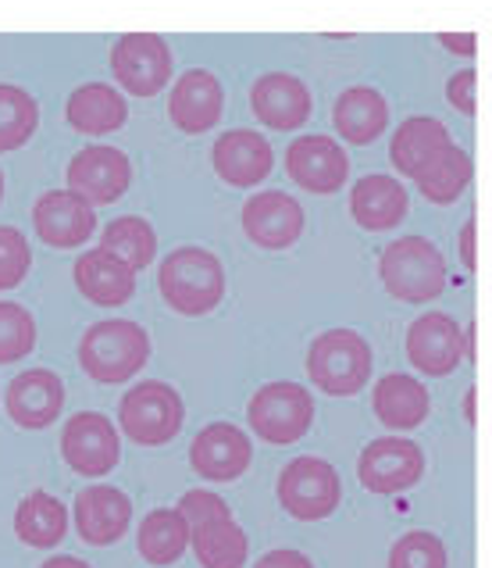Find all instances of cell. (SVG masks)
<instances>
[{
	"label": "cell",
	"mask_w": 492,
	"mask_h": 568,
	"mask_svg": "<svg viewBox=\"0 0 492 568\" xmlns=\"http://www.w3.org/2000/svg\"><path fill=\"white\" fill-rule=\"evenodd\" d=\"M254 568H315V561H310L304 550H293V547H275L268 550V555H260L254 561Z\"/></svg>",
	"instance_id": "f35d334b"
},
{
	"label": "cell",
	"mask_w": 492,
	"mask_h": 568,
	"mask_svg": "<svg viewBox=\"0 0 492 568\" xmlns=\"http://www.w3.org/2000/svg\"><path fill=\"white\" fill-rule=\"evenodd\" d=\"M250 111L260 125L275 129V133H297L315 115V97L300 75L265 72L250 87Z\"/></svg>",
	"instance_id": "5bb4252c"
},
{
	"label": "cell",
	"mask_w": 492,
	"mask_h": 568,
	"mask_svg": "<svg viewBox=\"0 0 492 568\" xmlns=\"http://www.w3.org/2000/svg\"><path fill=\"white\" fill-rule=\"evenodd\" d=\"M332 125L350 148H368L389 129V104L375 87H350L336 97Z\"/></svg>",
	"instance_id": "484cf974"
},
{
	"label": "cell",
	"mask_w": 492,
	"mask_h": 568,
	"mask_svg": "<svg viewBox=\"0 0 492 568\" xmlns=\"http://www.w3.org/2000/svg\"><path fill=\"white\" fill-rule=\"evenodd\" d=\"M40 129V104L29 90L0 83V154L22 151Z\"/></svg>",
	"instance_id": "d6a6232c"
},
{
	"label": "cell",
	"mask_w": 492,
	"mask_h": 568,
	"mask_svg": "<svg viewBox=\"0 0 492 568\" xmlns=\"http://www.w3.org/2000/svg\"><path fill=\"white\" fill-rule=\"evenodd\" d=\"M439 43L447 47L450 54H461V58H474V51H479L474 32H439Z\"/></svg>",
	"instance_id": "ab89813d"
},
{
	"label": "cell",
	"mask_w": 492,
	"mask_h": 568,
	"mask_svg": "<svg viewBox=\"0 0 492 568\" xmlns=\"http://www.w3.org/2000/svg\"><path fill=\"white\" fill-rule=\"evenodd\" d=\"M151 362V333L133 318H104L82 333L79 368L93 383H129Z\"/></svg>",
	"instance_id": "6da1fadb"
},
{
	"label": "cell",
	"mask_w": 492,
	"mask_h": 568,
	"mask_svg": "<svg viewBox=\"0 0 492 568\" xmlns=\"http://www.w3.org/2000/svg\"><path fill=\"white\" fill-rule=\"evenodd\" d=\"M278 505L297 523H325L342 505V479L336 465L315 454L293 458L278 476Z\"/></svg>",
	"instance_id": "52a82bcc"
},
{
	"label": "cell",
	"mask_w": 492,
	"mask_h": 568,
	"mask_svg": "<svg viewBox=\"0 0 492 568\" xmlns=\"http://www.w3.org/2000/svg\"><path fill=\"white\" fill-rule=\"evenodd\" d=\"M246 422L265 444H297L315 426V397H310L307 386L289 379L265 383L246 404Z\"/></svg>",
	"instance_id": "8992f818"
},
{
	"label": "cell",
	"mask_w": 492,
	"mask_h": 568,
	"mask_svg": "<svg viewBox=\"0 0 492 568\" xmlns=\"http://www.w3.org/2000/svg\"><path fill=\"white\" fill-rule=\"evenodd\" d=\"M64 119L82 136H111L129 122L125 93L111 83H82L64 104Z\"/></svg>",
	"instance_id": "d4e9b609"
},
{
	"label": "cell",
	"mask_w": 492,
	"mask_h": 568,
	"mask_svg": "<svg viewBox=\"0 0 492 568\" xmlns=\"http://www.w3.org/2000/svg\"><path fill=\"white\" fill-rule=\"evenodd\" d=\"M61 458L72 473L101 479L122 458V433L101 412H75L61 429Z\"/></svg>",
	"instance_id": "30bf717a"
},
{
	"label": "cell",
	"mask_w": 492,
	"mask_h": 568,
	"mask_svg": "<svg viewBox=\"0 0 492 568\" xmlns=\"http://www.w3.org/2000/svg\"><path fill=\"white\" fill-rule=\"evenodd\" d=\"M243 233L260 251H289L304 236V207L283 190H260L243 204Z\"/></svg>",
	"instance_id": "9a60e30c"
},
{
	"label": "cell",
	"mask_w": 492,
	"mask_h": 568,
	"mask_svg": "<svg viewBox=\"0 0 492 568\" xmlns=\"http://www.w3.org/2000/svg\"><path fill=\"white\" fill-rule=\"evenodd\" d=\"M32 351H37V318L22 304L0 301V365L22 362Z\"/></svg>",
	"instance_id": "836d02e7"
},
{
	"label": "cell",
	"mask_w": 492,
	"mask_h": 568,
	"mask_svg": "<svg viewBox=\"0 0 492 568\" xmlns=\"http://www.w3.org/2000/svg\"><path fill=\"white\" fill-rule=\"evenodd\" d=\"M389 568H447V544L429 529H410L392 544Z\"/></svg>",
	"instance_id": "e575fe53"
},
{
	"label": "cell",
	"mask_w": 492,
	"mask_h": 568,
	"mask_svg": "<svg viewBox=\"0 0 492 568\" xmlns=\"http://www.w3.org/2000/svg\"><path fill=\"white\" fill-rule=\"evenodd\" d=\"M407 211L410 197L397 175L371 172L365 180H357L350 190V215L368 233H392L407 219Z\"/></svg>",
	"instance_id": "603a6c76"
},
{
	"label": "cell",
	"mask_w": 492,
	"mask_h": 568,
	"mask_svg": "<svg viewBox=\"0 0 492 568\" xmlns=\"http://www.w3.org/2000/svg\"><path fill=\"white\" fill-rule=\"evenodd\" d=\"M254 462V444L233 422H211L189 444L193 473L207 483H233Z\"/></svg>",
	"instance_id": "e0dca14e"
},
{
	"label": "cell",
	"mask_w": 492,
	"mask_h": 568,
	"mask_svg": "<svg viewBox=\"0 0 492 568\" xmlns=\"http://www.w3.org/2000/svg\"><path fill=\"white\" fill-rule=\"evenodd\" d=\"M461 262L468 272L474 268V219H468L464 230H461Z\"/></svg>",
	"instance_id": "60d3db41"
},
{
	"label": "cell",
	"mask_w": 492,
	"mask_h": 568,
	"mask_svg": "<svg viewBox=\"0 0 492 568\" xmlns=\"http://www.w3.org/2000/svg\"><path fill=\"white\" fill-rule=\"evenodd\" d=\"M69 190L79 193L82 201L93 207H107L122 197L133 183V161H129L125 151L107 148V143H93V148H82L72 161H69Z\"/></svg>",
	"instance_id": "4fadbf2b"
},
{
	"label": "cell",
	"mask_w": 492,
	"mask_h": 568,
	"mask_svg": "<svg viewBox=\"0 0 492 568\" xmlns=\"http://www.w3.org/2000/svg\"><path fill=\"white\" fill-rule=\"evenodd\" d=\"M447 101H450V108H457L461 115L471 119L474 108H479V72L474 69L453 72L450 83H447Z\"/></svg>",
	"instance_id": "74e56055"
},
{
	"label": "cell",
	"mask_w": 492,
	"mask_h": 568,
	"mask_svg": "<svg viewBox=\"0 0 492 568\" xmlns=\"http://www.w3.org/2000/svg\"><path fill=\"white\" fill-rule=\"evenodd\" d=\"M101 247L119 254L133 272H143L146 265H154V257H157V233H154V225L140 215H119L101 230Z\"/></svg>",
	"instance_id": "1f68e13d"
},
{
	"label": "cell",
	"mask_w": 492,
	"mask_h": 568,
	"mask_svg": "<svg viewBox=\"0 0 492 568\" xmlns=\"http://www.w3.org/2000/svg\"><path fill=\"white\" fill-rule=\"evenodd\" d=\"M375 368L371 344L357 329H325L307 351V379L328 397H353Z\"/></svg>",
	"instance_id": "277c9868"
},
{
	"label": "cell",
	"mask_w": 492,
	"mask_h": 568,
	"mask_svg": "<svg viewBox=\"0 0 492 568\" xmlns=\"http://www.w3.org/2000/svg\"><path fill=\"white\" fill-rule=\"evenodd\" d=\"M64 532H69V508H64L61 497L32 490L19 500V508H14V537L25 547L51 550L64 540Z\"/></svg>",
	"instance_id": "83f0119b"
},
{
	"label": "cell",
	"mask_w": 492,
	"mask_h": 568,
	"mask_svg": "<svg viewBox=\"0 0 492 568\" xmlns=\"http://www.w3.org/2000/svg\"><path fill=\"white\" fill-rule=\"evenodd\" d=\"M186 422V404L178 389L161 379H143L125 389L119 400V433L140 447H164L172 444Z\"/></svg>",
	"instance_id": "5b68a950"
},
{
	"label": "cell",
	"mask_w": 492,
	"mask_h": 568,
	"mask_svg": "<svg viewBox=\"0 0 492 568\" xmlns=\"http://www.w3.org/2000/svg\"><path fill=\"white\" fill-rule=\"evenodd\" d=\"M471 354V333L447 312H424L407 329V358L421 376L442 379Z\"/></svg>",
	"instance_id": "9c48e42d"
},
{
	"label": "cell",
	"mask_w": 492,
	"mask_h": 568,
	"mask_svg": "<svg viewBox=\"0 0 492 568\" xmlns=\"http://www.w3.org/2000/svg\"><path fill=\"white\" fill-rule=\"evenodd\" d=\"M424 476V450L407 436H379L357 458V479L371 494H407Z\"/></svg>",
	"instance_id": "8fae6325"
},
{
	"label": "cell",
	"mask_w": 492,
	"mask_h": 568,
	"mask_svg": "<svg viewBox=\"0 0 492 568\" xmlns=\"http://www.w3.org/2000/svg\"><path fill=\"white\" fill-rule=\"evenodd\" d=\"M379 275L389 297L403 304H429L442 297L450 275H447V257L439 247L424 236H397L379 257Z\"/></svg>",
	"instance_id": "3957f363"
},
{
	"label": "cell",
	"mask_w": 492,
	"mask_h": 568,
	"mask_svg": "<svg viewBox=\"0 0 492 568\" xmlns=\"http://www.w3.org/2000/svg\"><path fill=\"white\" fill-rule=\"evenodd\" d=\"M286 172L289 180L307 193H339L350 180V154L342 151V143L336 136L325 133H307L297 136L286 148Z\"/></svg>",
	"instance_id": "7c38bea8"
},
{
	"label": "cell",
	"mask_w": 492,
	"mask_h": 568,
	"mask_svg": "<svg viewBox=\"0 0 492 568\" xmlns=\"http://www.w3.org/2000/svg\"><path fill=\"white\" fill-rule=\"evenodd\" d=\"M211 165H215L222 183L236 190H254L271 175L275 151L254 129H228V133L215 140V148H211Z\"/></svg>",
	"instance_id": "44dd1931"
},
{
	"label": "cell",
	"mask_w": 492,
	"mask_h": 568,
	"mask_svg": "<svg viewBox=\"0 0 492 568\" xmlns=\"http://www.w3.org/2000/svg\"><path fill=\"white\" fill-rule=\"evenodd\" d=\"M136 275L119 254H111L107 247L82 251L72 265V280L79 286V294L96 307H122L133 301L136 294Z\"/></svg>",
	"instance_id": "7402d4cb"
},
{
	"label": "cell",
	"mask_w": 492,
	"mask_h": 568,
	"mask_svg": "<svg viewBox=\"0 0 492 568\" xmlns=\"http://www.w3.org/2000/svg\"><path fill=\"white\" fill-rule=\"evenodd\" d=\"M175 72L172 47L157 32H125L111 47V75L125 93L157 97Z\"/></svg>",
	"instance_id": "ba28073f"
},
{
	"label": "cell",
	"mask_w": 492,
	"mask_h": 568,
	"mask_svg": "<svg viewBox=\"0 0 492 568\" xmlns=\"http://www.w3.org/2000/svg\"><path fill=\"white\" fill-rule=\"evenodd\" d=\"M464 415L468 422H474V389H468V397H464Z\"/></svg>",
	"instance_id": "7bdbcfd3"
},
{
	"label": "cell",
	"mask_w": 492,
	"mask_h": 568,
	"mask_svg": "<svg viewBox=\"0 0 492 568\" xmlns=\"http://www.w3.org/2000/svg\"><path fill=\"white\" fill-rule=\"evenodd\" d=\"M0 397H4V389H0Z\"/></svg>",
	"instance_id": "f6af8a7d"
},
{
	"label": "cell",
	"mask_w": 492,
	"mask_h": 568,
	"mask_svg": "<svg viewBox=\"0 0 492 568\" xmlns=\"http://www.w3.org/2000/svg\"><path fill=\"white\" fill-rule=\"evenodd\" d=\"M178 515L186 518V526H201V523H211V518H225V515H233V508L225 505V500L218 494H211V490H189L178 497Z\"/></svg>",
	"instance_id": "8d00e7d4"
},
{
	"label": "cell",
	"mask_w": 492,
	"mask_h": 568,
	"mask_svg": "<svg viewBox=\"0 0 492 568\" xmlns=\"http://www.w3.org/2000/svg\"><path fill=\"white\" fill-rule=\"evenodd\" d=\"M471 175H474L471 154L464 148H457V143H447V148L414 175V183L424 201L442 207V204H453L464 197V190L471 186Z\"/></svg>",
	"instance_id": "f546056e"
},
{
	"label": "cell",
	"mask_w": 492,
	"mask_h": 568,
	"mask_svg": "<svg viewBox=\"0 0 492 568\" xmlns=\"http://www.w3.org/2000/svg\"><path fill=\"white\" fill-rule=\"evenodd\" d=\"M0 404H4L14 426L37 433L54 426L58 415L64 412V383L51 368H25L8 383Z\"/></svg>",
	"instance_id": "ac0fdd59"
},
{
	"label": "cell",
	"mask_w": 492,
	"mask_h": 568,
	"mask_svg": "<svg viewBox=\"0 0 492 568\" xmlns=\"http://www.w3.org/2000/svg\"><path fill=\"white\" fill-rule=\"evenodd\" d=\"M32 268V247L22 230L0 225V294H11L25 283Z\"/></svg>",
	"instance_id": "d590c367"
},
{
	"label": "cell",
	"mask_w": 492,
	"mask_h": 568,
	"mask_svg": "<svg viewBox=\"0 0 492 568\" xmlns=\"http://www.w3.org/2000/svg\"><path fill=\"white\" fill-rule=\"evenodd\" d=\"M371 408L386 429L410 433V429L424 426V418L432 415V397L418 376L389 372V376H382L371 389Z\"/></svg>",
	"instance_id": "cb8c5ba5"
},
{
	"label": "cell",
	"mask_w": 492,
	"mask_h": 568,
	"mask_svg": "<svg viewBox=\"0 0 492 568\" xmlns=\"http://www.w3.org/2000/svg\"><path fill=\"white\" fill-rule=\"evenodd\" d=\"M72 523L82 544L111 547L125 537L129 526H133V500H129L119 486H104V483L86 486V490L75 497Z\"/></svg>",
	"instance_id": "ffe728a7"
},
{
	"label": "cell",
	"mask_w": 492,
	"mask_h": 568,
	"mask_svg": "<svg viewBox=\"0 0 492 568\" xmlns=\"http://www.w3.org/2000/svg\"><path fill=\"white\" fill-rule=\"evenodd\" d=\"M189 550L201 561V568H243L250 558V540L233 515L211 518L189 529Z\"/></svg>",
	"instance_id": "f1b7e54d"
},
{
	"label": "cell",
	"mask_w": 492,
	"mask_h": 568,
	"mask_svg": "<svg viewBox=\"0 0 492 568\" xmlns=\"http://www.w3.org/2000/svg\"><path fill=\"white\" fill-rule=\"evenodd\" d=\"M225 115V90L215 72L189 69L175 79L168 93V122L186 136L211 133Z\"/></svg>",
	"instance_id": "d6986e66"
},
{
	"label": "cell",
	"mask_w": 492,
	"mask_h": 568,
	"mask_svg": "<svg viewBox=\"0 0 492 568\" xmlns=\"http://www.w3.org/2000/svg\"><path fill=\"white\" fill-rule=\"evenodd\" d=\"M40 568H93L90 561H82L75 555H54V558H47Z\"/></svg>",
	"instance_id": "b9f144b4"
},
{
	"label": "cell",
	"mask_w": 492,
	"mask_h": 568,
	"mask_svg": "<svg viewBox=\"0 0 492 568\" xmlns=\"http://www.w3.org/2000/svg\"><path fill=\"white\" fill-rule=\"evenodd\" d=\"M136 550H140V558L154 568L175 565L183 558L189 550V526H186V518L178 515V508H154L146 515L136 532Z\"/></svg>",
	"instance_id": "4dcf8cb0"
},
{
	"label": "cell",
	"mask_w": 492,
	"mask_h": 568,
	"mask_svg": "<svg viewBox=\"0 0 492 568\" xmlns=\"http://www.w3.org/2000/svg\"><path fill=\"white\" fill-rule=\"evenodd\" d=\"M32 230H37V236L47 247L75 251L96 233V207L82 201L69 186L47 190L43 197L32 204Z\"/></svg>",
	"instance_id": "2e32d148"
},
{
	"label": "cell",
	"mask_w": 492,
	"mask_h": 568,
	"mask_svg": "<svg viewBox=\"0 0 492 568\" xmlns=\"http://www.w3.org/2000/svg\"><path fill=\"white\" fill-rule=\"evenodd\" d=\"M0 201H4V172H0Z\"/></svg>",
	"instance_id": "ee69618b"
},
{
	"label": "cell",
	"mask_w": 492,
	"mask_h": 568,
	"mask_svg": "<svg viewBox=\"0 0 492 568\" xmlns=\"http://www.w3.org/2000/svg\"><path fill=\"white\" fill-rule=\"evenodd\" d=\"M447 143H453V136L439 119L410 115L407 122L397 125V133H392V140H389V161H392V169H397L400 175L414 180V175L429 165V161L442 148H447Z\"/></svg>",
	"instance_id": "4316f807"
},
{
	"label": "cell",
	"mask_w": 492,
	"mask_h": 568,
	"mask_svg": "<svg viewBox=\"0 0 492 568\" xmlns=\"http://www.w3.org/2000/svg\"><path fill=\"white\" fill-rule=\"evenodd\" d=\"M157 290L175 315H211L225 301V265L207 247H175L157 268Z\"/></svg>",
	"instance_id": "7a4b0ae2"
}]
</instances>
